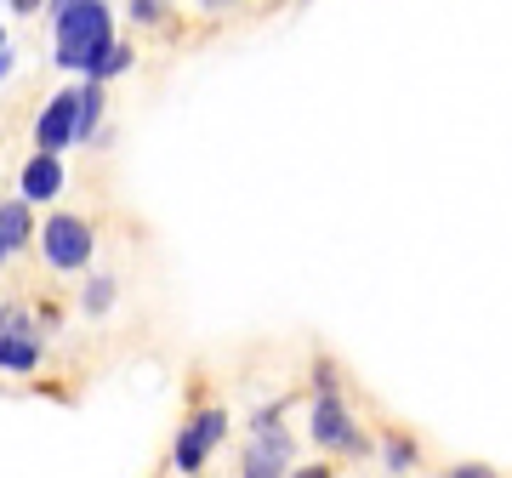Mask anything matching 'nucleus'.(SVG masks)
<instances>
[{"label":"nucleus","mask_w":512,"mask_h":478,"mask_svg":"<svg viewBox=\"0 0 512 478\" xmlns=\"http://www.w3.org/2000/svg\"><path fill=\"white\" fill-rule=\"evenodd\" d=\"M228 433V416L222 410H200L194 422L183 427V439H177V450H171V461H177V473H194L211 450H217V439Z\"/></svg>","instance_id":"nucleus-3"},{"label":"nucleus","mask_w":512,"mask_h":478,"mask_svg":"<svg viewBox=\"0 0 512 478\" xmlns=\"http://www.w3.org/2000/svg\"><path fill=\"white\" fill-rule=\"evenodd\" d=\"M57 18V63L63 69H92L97 80H109L131 63L126 46H114V23L103 0H52Z\"/></svg>","instance_id":"nucleus-1"},{"label":"nucleus","mask_w":512,"mask_h":478,"mask_svg":"<svg viewBox=\"0 0 512 478\" xmlns=\"http://www.w3.org/2000/svg\"><path fill=\"white\" fill-rule=\"evenodd\" d=\"M6 69H12V46H6V35H0V80H6Z\"/></svg>","instance_id":"nucleus-13"},{"label":"nucleus","mask_w":512,"mask_h":478,"mask_svg":"<svg viewBox=\"0 0 512 478\" xmlns=\"http://www.w3.org/2000/svg\"><path fill=\"white\" fill-rule=\"evenodd\" d=\"M40 0H12V12H35Z\"/></svg>","instance_id":"nucleus-14"},{"label":"nucleus","mask_w":512,"mask_h":478,"mask_svg":"<svg viewBox=\"0 0 512 478\" xmlns=\"http://www.w3.org/2000/svg\"><path fill=\"white\" fill-rule=\"evenodd\" d=\"M29 239V205H0V262Z\"/></svg>","instance_id":"nucleus-9"},{"label":"nucleus","mask_w":512,"mask_h":478,"mask_svg":"<svg viewBox=\"0 0 512 478\" xmlns=\"http://www.w3.org/2000/svg\"><path fill=\"white\" fill-rule=\"evenodd\" d=\"M313 439L336 444V450H359V433L348 427V410L336 405V393H325V399L313 405Z\"/></svg>","instance_id":"nucleus-6"},{"label":"nucleus","mask_w":512,"mask_h":478,"mask_svg":"<svg viewBox=\"0 0 512 478\" xmlns=\"http://www.w3.org/2000/svg\"><path fill=\"white\" fill-rule=\"evenodd\" d=\"M256 433H262V439H256V450L245 456V467H251V473H279V467L291 461V439H279L274 427H268V416H262Z\"/></svg>","instance_id":"nucleus-8"},{"label":"nucleus","mask_w":512,"mask_h":478,"mask_svg":"<svg viewBox=\"0 0 512 478\" xmlns=\"http://www.w3.org/2000/svg\"><path fill=\"white\" fill-rule=\"evenodd\" d=\"M40 359L29 313H0V370H29Z\"/></svg>","instance_id":"nucleus-5"},{"label":"nucleus","mask_w":512,"mask_h":478,"mask_svg":"<svg viewBox=\"0 0 512 478\" xmlns=\"http://www.w3.org/2000/svg\"><path fill=\"white\" fill-rule=\"evenodd\" d=\"M63 194V160L40 148L35 160L23 166V200H57Z\"/></svg>","instance_id":"nucleus-7"},{"label":"nucleus","mask_w":512,"mask_h":478,"mask_svg":"<svg viewBox=\"0 0 512 478\" xmlns=\"http://www.w3.org/2000/svg\"><path fill=\"white\" fill-rule=\"evenodd\" d=\"M109 302H114V285H109V279H97V285H86V308H109Z\"/></svg>","instance_id":"nucleus-11"},{"label":"nucleus","mask_w":512,"mask_h":478,"mask_svg":"<svg viewBox=\"0 0 512 478\" xmlns=\"http://www.w3.org/2000/svg\"><path fill=\"white\" fill-rule=\"evenodd\" d=\"M160 0H131V18H143V23H160Z\"/></svg>","instance_id":"nucleus-12"},{"label":"nucleus","mask_w":512,"mask_h":478,"mask_svg":"<svg viewBox=\"0 0 512 478\" xmlns=\"http://www.w3.org/2000/svg\"><path fill=\"white\" fill-rule=\"evenodd\" d=\"M74 120H80V92L52 97L46 114H40V126H35V143L46 148V154H63V148L74 143Z\"/></svg>","instance_id":"nucleus-4"},{"label":"nucleus","mask_w":512,"mask_h":478,"mask_svg":"<svg viewBox=\"0 0 512 478\" xmlns=\"http://www.w3.org/2000/svg\"><path fill=\"white\" fill-rule=\"evenodd\" d=\"M46 262H52V268H86V262H92V228L80 217H63V211H57V217L46 222Z\"/></svg>","instance_id":"nucleus-2"},{"label":"nucleus","mask_w":512,"mask_h":478,"mask_svg":"<svg viewBox=\"0 0 512 478\" xmlns=\"http://www.w3.org/2000/svg\"><path fill=\"white\" fill-rule=\"evenodd\" d=\"M97 109H103V86H86V92H80V120H74V137H92V131H97Z\"/></svg>","instance_id":"nucleus-10"}]
</instances>
